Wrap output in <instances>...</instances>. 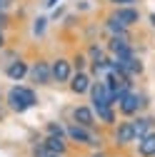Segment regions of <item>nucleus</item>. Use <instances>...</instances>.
<instances>
[{
	"label": "nucleus",
	"instance_id": "1",
	"mask_svg": "<svg viewBox=\"0 0 155 157\" xmlns=\"http://www.w3.org/2000/svg\"><path fill=\"white\" fill-rule=\"evenodd\" d=\"M38 102V92L33 90V87H28V85H13L10 90H8V95H5V105H8V110L10 112H15V115H23V112H28L30 107H35Z\"/></svg>",
	"mask_w": 155,
	"mask_h": 157
},
{
	"label": "nucleus",
	"instance_id": "2",
	"mask_svg": "<svg viewBox=\"0 0 155 157\" xmlns=\"http://www.w3.org/2000/svg\"><path fill=\"white\" fill-rule=\"evenodd\" d=\"M65 135H68V140L70 145L75 147H90V150H103V135L98 130H88L83 125H75V122H68L65 125Z\"/></svg>",
	"mask_w": 155,
	"mask_h": 157
},
{
	"label": "nucleus",
	"instance_id": "3",
	"mask_svg": "<svg viewBox=\"0 0 155 157\" xmlns=\"http://www.w3.org/2000/svg\"><path fill=\"white\" fill-rule=\"evenodd\" d=\"M150 107V97L143 92V90H128L123 97H120V102L115 105V110H118V115L120 117H135V115H140V112H145Z\"/></svg>",
	"mask_w": 155,
	"mask_h": 157
},
{
	"label": "nucleus",
	"instance_id": "4",
	"mask_svg": "<svg viewBox=\"0 0 155 157\" xmlns=\"http://www.w3.org/2000/svg\"><path fill=\"white\" fill-rule=\"evenodd\" d=\"M110 140L113 145L118 150H125L130 145H135V130H133V120H128V117H123L120 122H115V127H110Z\"/></svg>",
	"mask_w": 155,
	"mask_h": 157
},
{
	"label": "nucleus",
	"instance_id": "5",
	"mask_svg": "<svg viewBox=\"0 0 155 157\" xmlns=\"http://www.w3.org/2000/svg\"><path fill=\"white\" fill-rule=\"evenodd\" d=\"M28 80H30L35 87H48V85H53L50 60H45V57L33 60V63H30V70H28Z\"/></svg>",
	"mask_w": 155,
	"mask_h": 157
},
{
	"label": "nucleus",
	"instance_id": "6",
	"mask_svg": "<svg viewBox=\"0 0 155 157\" xmlns=\"http://www.w3.org/2000/svg\"><path fill=\"white\" fill-rule=\"evenodd\" d=\"M105 50H108V55H110V57H115V60H123V57L135 55L133 37H128V35H108Z\"/></svg>",
	"mask_w": 155,
	"mask_h": 157
},
{
	"label": "nucleus",
	"instance_id": "7",
	"mask_svg": "<svg viewBox=\"0 0 155 157\" xmlns=\"http://www.w3.org/2000/svg\"><path fill=\"white\" fill-rule=\"evenodd\" d=\"M50 72H53V82L55 85H68L70 82V77H73V63H70V57L65 55H58L50 60Z\"/></svg>",
	"mask_w": 155,
	"mask_h": 157
},
{
	"label": "nucleus",
	"instance_id": "8",
	"mask_svg": "<svg viewBox=\"0 0 155 157\" xmlns=\"http://www.w3.org/2000/svg\"><path fill=\"white\" fill-rule=\"evenodd\" d=\"M70 122L83 125V127H88V130H98V127H100L98 117H95V110H93L90 105H75V107L70 110Z\"/></svg>",
	"mask_w": 155,
	"mask_h": 157
},
{
	"label": "nucleus",
	"instance_id": "9",
	"mask_svg": "<svg viewBox=\"0 0 155 157\" xmlns=\"http://www.w3.org/2000/svg\"><path fill=\"white\" fill-rule=\"evenodd\" d=\"M115 17H118V20L125 25V28H138L140 25V20H143V13H140V8L138 5H125V8H113L110 10Z\"/></svg>",
	"mask_w": 155,
	"mask_h": 157
},
{
	"label": "nucleus",
	"instance_id": "10",
	"mask_svg": "<svg viewBox=\"0 0 155 157\" xmlns=\"http://www.w3.org/2000/svg\"><path fill=\"white\" fill-rule=\"evenodd\" d=\"M43 145H45V150L50 155H60V157H68V152L73 147L65 135H45L43 137Z\"/></svg>",
	"mask_w": 155,
	"mask_h": 157
},
{
	"label": "nucleus",
	"instance_id": "11",
	"mask_svg": "<svg viewBox=\"0 0 155 157\" xmlns=\"http://www.w3.org/2000/svg\"><path fill=\"white\" fill-rule=\"evenodd\" d=\"M90 85H93L90 72H88V70H75V72H73V77H70V82H68V90H70L73 95L80 97V95H88Z\"/></svg>",
	"mask_w": 155,
	"mask_h": 157
},
{
	"label": "nucleus",
	"instance_id": "12",
	"mask_svg": "<svg viewBox=\"0 0 155 157\" xmlns=\"http://www.w3.org/2000/svg\"><path fill=\"white\" fill-rule=\"evenodd\" d=\"M28 70H30V63L23 60V57H15L13 63L5 65V77L10 82H23L25 77H28Z\"/></svg>",
	"mask_w": 155,
	"mask_h": 157
},
{
	"label": "nucleus",
	"instance_id": "13",
	"mask_svg": "<svg viewBox=\"0 0 155 157\" xmlns=\"http://www.w3.org/2000/svg\"><path fill=\"white\" fill-rule=\"evenodd\" d=\"M130 120H133V130H135V142H138L140 137H145L148 132H153V130H155V117H153V115L140 112V115L130 117Z\"/></svg>",
	"mask_w": 155,
	"mask_h": 157
},
{
	"label": "nucleus",
	"instance_id": "14",
	"mask_svg": "<svg viewBox=\"0 0 155 157\" xmlns=\"http://www.w3.org/2000/svg\"><path fill=\"white\" fill-rule=\"evenodd\" d=\"M135 152H138V157H155V130L135 142Z\"/></svg>",
	"mask_w": 155,
	"mask_h": 157
},
{
	"label": "nucleus",
	"instance_id": "15",
	"mask_svg": "<svg viewBox=\"0 0 155 157\" xmlns=\"http://www.w3.org/2000/svg\"><path fill=\"white\" fill-rule=\"evenodd\" d=\"M103 28L108 30V35H128V37H133V33H130V28H125L120 20H118V17H115L113 13L105 17V20H103Z\"/></svg>",
	"mask_w": 155,
	"mask_h": 157
},
{
	"label": "nucleus",
	"instance_id": "16",
	"mask_svg": "<svg viewBox=\"0 0 155 157\" xmlns=\"http://www.w3.org/2000/svg\"><path fill=\"white\" fill-rule=\"evenodd\" d=\"M95 117H98L100 125L115 127V122H118V110L115 107H100V110H95Z\"/></svg>",
	"mask_w": 155,
	"mask_h": 157
},
{
	"label": "nucleus",
	"instance_id": "17",
	"mask_svg": "<svg viewBox=\"0 0 155 157\" xmlns=\"http://www.w3.org/2000/svg\"><path fill=\"white\" fill-rule=\"evenodd\" d=\"M85 52H88V60H103V57H108V50L100 43H90Z\"/></svg>",
	"mask_w": 155,
	"mask_h": 157
},
{
	"label": "nucleus",
	"instance_id": "18",
	"mask_svg": "<svg viewBox=\"0 0 155 157\" xmlns=\"http://www.w3.org/2000/svg\"><path fill=\"white\" fill-rule=\"evenodd\" d=\"M70 63H73V70H88V65H90L88 52H75L70 57Z\"/></svg>",
	"mask_w": 155,
	"mask_h": 157
},
{
	"label": "nucleus",
	"instance_id": "19",
	"mask_svg": "<svg viewBox=\"0 0 155 157\" xmlns=\"http://www.w3.org/2000/svg\"><path fill=\"white\" fill-rule=\"evenodd\" d=\"M45 25H48V17H38V20L33 23V35L35 37H43L45 35Z\"/></svg>",
	"mask_w": 155,
	"mask_h": 157
},
{
	"label": "nucleus",
	"instance_id": "20",
	"mask_svg": "<svg viewBox=\"0 0 155 157\" xmlns=\"http://www.w3.org/2000/svg\"><path fill=\"white\" fill-rule=\"evenodd\" d=\"M45 135H65V125L60 122H48L45 125ZM68 137V135H65Z\"/></svg>",
	"mask_w": 155,
	"mask_h": 157
},
{
	"label": "nucleus",
	"instance_id": "21",
	"mask_svg": "<svg viewBox=\"0 0 155 157\" xmlns=\"http://www.w3.org/2000/svg\"><path fill=\"white\" fill-rule=\"evenodd\" d=\"M113 8H125V5H140L143 0H108Z\"/></svg>",
	"mask_w": 155,
	"mask_h": 157
},
{
	"label": "nucleus",
	"instance_id": "22",
	"mask_svg": "<svg viewBox=\"0 0 155 157\" xmlns=\"http://www.w3.org/2000/svg\"><path fill=\"white\" fill-rule=\"evenodd\" d=\"M5 28H10V17H8V13H0V30H5Z\"/></svg>",
	"mask_w": 155,
	"mask_h": 157
},
{
	"label": "nucleus",
	"instance_id": "23",
	"mask_svg": "<svg viewBox=\"0 0 155 157\" xmlns=\"http://www.w3.org/2000/svg\"><path fill=\"white\" fill-rule=\"evenodd\" d=\"M5 45H8V37H5V30H0V52L5 50Z\"/></svg>",
	"mask_w": 155,
	"mask_h": 157
},
{
	"label": "nucleus",
	"instance_id": "24",
	"mask_svg": "<svg viewBox=\"0 0 155 157\" xmlns=\"http://www.w3.org/2000/svg\"><path fill=\"white\" fill-rule=\"evenodd\" d=\"M10 5H13V0H0V13H8Z\"/></svg>",
	"mask_w": 155,
	"mask_h": 157
},
{
	"label": "nucleus",
	"instance_id": "25",
	"mask_svg": "<svg viewBox=\"0 0 155 157\" xmlns=\"http://www.w3.org/2000/svg\"><path fill=\"white\" fill-rule=\"evenodd\" d=\"M85 157H105V152H103V150H93V152L85 155Z\"/></svg>",
	"mask_w": 155,
	"mask_h": 157
},
{
	"label": "nucleus",
	"instance_id": "26",
	"mask_svg": "<svg viewBox=\"0 0 155 157\" xmlns=\"http://www.w3.org/2000/svg\"><path fill=\"white\" fill-rule=\"evenodd\" d=\"M58 3H60V0H43V5H45V8H55Z\"/></svg>",
	"mask_w": 155,
	"mask_h": 157
},
{
	"label": "nucleus",
	"instance_id": "27",
	"mask_svg": "<svg viewBox=\"0 0 155 157\" xmlns=\"http://www.w3.org/2000/svg\"><path fill=\"white\" fill-rule=\"evenodd\" d=\"M150 25L155 28V13H150Z\"/></svg>",
	"mask_w": 155,
	"mask_h": 157
},
{
	"label": "nucleus",
	"instance_id": "28",
	"mask_svg": "<svg viewBox=\"0 0 155 157\" xmlns=\"http://www.w3.org/2000/svg\"><path fill=\"white\" fill-rule=\"evenodd\" d=\"M0 105H3V95H0Z\"/></svg>",
	"mask_w": 155,
	"mask_h": 157
},
{
	"label": "nucleus",
	"instance_id": "29",
	"mask_svg": "<svg viewBox=\"0 0 155 157\" xmlns=\"http://www.w3.org/2000/svg\"><path fill=\"white\" fill-rule=\"evenodd\" d=\"M50 157H60V155H50Z\"/></svg>",
	"mask_w": 155,
	"mask_h": 157
}]
</instances>
